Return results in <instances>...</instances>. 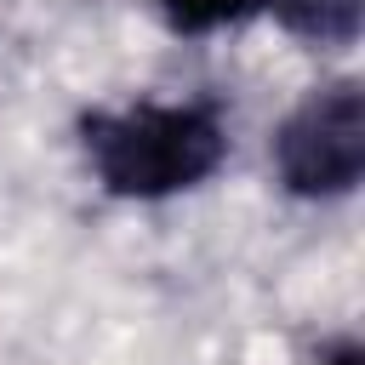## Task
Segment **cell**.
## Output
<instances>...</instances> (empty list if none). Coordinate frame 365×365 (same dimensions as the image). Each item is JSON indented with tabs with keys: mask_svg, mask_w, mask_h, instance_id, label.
<instances>
[{
	"mask_svg": "<svg viewBox=\"0 0 365 365\" xmlns=\"http://www.w3.org/2000/svg\"><path fill=\"white\" fill-rule=\"evenodd\" d=\"M80 131L97 182L120 200L182 194L205 182L228 154V131L205 103H137L120 114H91Z\"/></svg>",
	"mask_w": 365,
	"mask_h": 365,
	"instance_id": "6da1fadb",
	"label": "cell"
},
{
	"mask_svg": "<svg viewBox=\"0 0 365 365\" xmlns=\"http://www.w3.org/2000/svg\"><path fill=\"white\" fill-rule=\"evenodd\" d=\"M279 182L302 200H336L359 188L365 171V91L359 80H336L314 91L274 137Z\"/></svg>",
	"mask_w": 365,
	"mask_h": 365,
	"instance_id": "7a4b0ae2",
	"label": "cell"
},
{
	"mask_svg": "<svg viewBox=\"0 0 365 365\" xmlns=\"http://www.w3.org/2000/svg\"><path fill=\"white\" fill-rule=\"evenodd\" d=\"M274 17L314 46H354L365 23V0H268Z\"/></svg>",
	"mask_w": 365,
	"mask_h": 365,
	"instance_id": "3957f363",
	"label": "cell"
},
{
	"mask_svg": "<svg viewBox=\"0 0 365 365\" xmlns=\"http://www.w3.org/2000/svg\"><path fill=\"white\" fill-rule=\"evenodd\" d=\"M160 6H165L171 29H182V34H205V29H228V23L257 17L268 0H160Z\"/></svg>",
	"mask_w": 365,
	"mask_h": 365,
	"instance_id": "277c9868",
	"label": "cell"
},
{
	"mask_svg": "<svg viewBox=\"0 0 365 365\" xmlns=\"http://www.w3.org/2000/svg\"><path fill=\"white\" fill-rule=\"evenodd\" d=\"M314 365H365V359H359V348H336V354H325V359H314Z\"/></svg>",
	"mask_w": 365,
	"mask_h": 365,
	"instance_id": "5b68a950",
	"label": "cell"
}]
</instances>
